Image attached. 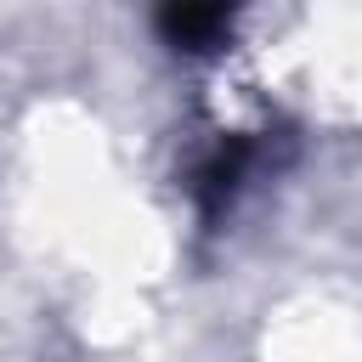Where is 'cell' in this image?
<instances>
[{
  "label": "cell",
  "mask_w": 362,
  "mask_h": 362,
  "mask_svg": "<svg viewBox=\"0 0 362 362\" xmlns=\"http://www.w3.org/2000/svg\"><path fill=\"white\" fill-rule=\"evenodd\" d=\"M238 0H158V34L181 51H209L226 23H232Z\"/></svg>",
  "instance_id": "1"
},
{
  "label": "cell",
  "mask_w": 362,
  "mask_h": 362,
  "mask_svg": "<svg viewBox=\"0 0 362 362\" xmlns=\"http://www.w3.org/2000/svg\"><path fill=\"white\" fill-rule=\"evenodd\" d=\"M255 141L249 136H232V141H221L204 164H198V181H192V192H198V209L215 221L232 198H238V187H243V175H249V164H255Z\"/></svg>",
  "instance_id": "2"
}]
</instances>
